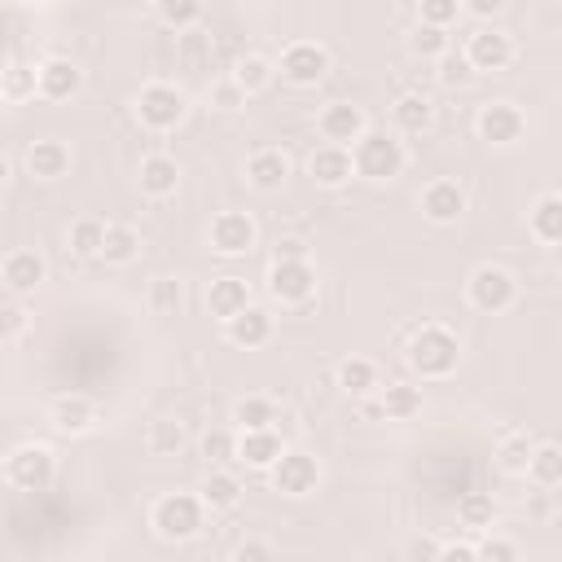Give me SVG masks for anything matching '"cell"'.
Here are the masks:
<instances>
[{
	"label": "cell",
	"instance_id": "cell-1",
	"mask_svg": "<svg viewBox=\"0 0 562 562\" xmlns=\"http://www.w3.org/2000/svg\"><path fill=\"white\" fill-rule=\"evenodd\" d=\"M404 364L422 378V382H439V378H452L457 364H461V342L448 325H413L404 334Z\"/></svg>",
	"mask_w": 562,
	"mask_h": 562
},
{
	"label": "cell",
	"instance_id": "cell-2",
	"mask_svg": "<svg viewBox=\"0 0 562 562\" xmlns=\"http://www.w3.org/2000/svg\"><path fill=\"white\" fill-rule=\"evenodd\" d=\"M347 149H351V171L360 180H373V184L395 180L404 171V162H408L404 140L395 132H386V127H364Z\"/></svg>",
	"mask_w": 562,
	"mask_h": 562
},
{
	"label": "cell",
	"instance_id": "cell-3",
	"mask_svg": "<svg viewBox=\"0 0 562 562\" xmlns=\"http://www.w3.org/2000/svg\"><path fill=\"white\" fill-rule=\"evenodd\" d=\"M149 527L162 536V540H193L202 527H206V505L202 496L193 492H167L149 505Z\"/></svg>",
	"mask_w": 562,
	"mask_h": 562
},
{
	"label": "cell",
	"instance_id": "cell-4",
	"mask_svg": "<svg viewBox=\"0 0 562 562\" xmlns=\"http://www.w3.org/2000/svg\"><path fill=\"white\" fill-rule=\"evenodd\" d=\"M465 299L474 312L483 316H501L518 303V277L501 263H479L470 277H465Z\"/></svg>",
	"mask_w": 562,
	"mask_h": 562
},
{
	"label": "cell",
	"instance_id": "cell-5",
	"mask_svg": "<svg viewBox=\"0 0 562 562\" xmlns=\"http://www.w3.org/2000/svg\"><path fill=\"white\" fill-rule=\"evenodd\" d=\"M0 470H4L9 487H18V492H44L57 479V452L48 443H18L13 452H4V465Z\"/></svg>",
	"mask_w": 562,
	"mask_h": 562
},
{
	"label": "cell",
	"instance_id": "cell-6",
	"mask_svg": "<svg viewBox=\"0 0 562 562\" xmlns=\"http://www.w3.org/2000/svg\"><path fill=\"white\" fill-rule=\"evenodd\" d=\"M272 70L290 83V88H316L329 75V48L316 40H290L281 48V57L272 61Z\"/></svg>",
	"mask_w": 562,
	"mask_h": 562
},
{
	"label": "cell",
	"instance_id": "cell-7",
	"mask_svg": "<svg viewBox=\"0 0 562 562\" xmlns=\"http://www.w3.org/2000/svg\"><path fill=\"white\" fill-rule=\"evenodd\" d=\"M189 114V97L176 83H145L136 92V119L149 132H176Z\"/></svg>",
	"mask_w": 562,
	"mask_h": 562
},
{
	"label": "cell",
	"instance_id": "cell-8",
	"mask_svg": "<svg viewBox=\"0 0 562 562\" xmlns=\"http://www.w3.org/2000/svg\"><path fill=\"white\" fill-rule=\"evenodd\" d=\"M263 281H268L272 303H281V307H303L316 299V268L307 255L303 259H272Z\"/></svg>",
	"mask_w": 562,
	"mask_h": 562
},
{
	"label": "cell",
	"instance_id": "cell-9",
	"mask_svg": "<svg viewBox=\"0 0 562 562\" xmlns=\"http://www.w3.org/2000/svg\"><path fill=\"white\" fill-rule=\"evenodd\" d=\"M255 241H259V224H255L250 211H220V215H211L206 246H211L215 255H224V259H241V255L255 250Z\"/></svg>",
	"mask_w": 562,
	"mask_h": 562
},
{
	"label": "cell",
	"instance_id": "cell-10",
	"mask_svg": "<svg viewBox=\"0 0 562 562\" xmlns=\"http://www.w3.org/2000/svg\"><path fill=\"white\" fill-rule=\"evenodd\" d=\"M268 483H272V492H281V496H312L316 483H321V461H316L312 452H303V448H285V452L268 465Z\"/></svg>",
	"mask_w": 562,
	"mask_h": 562
},
{
	"label": "cell",
	"instance_id": "cell-11",
	"mask_svg": "<svg viewBox=\"0 0 562 562\" xmlns=\"http://www.w3.org/2000/svg\"><path fill=\"white\" fill-rule=\"evenodd\" d=\"M474 132L487 145H514L527 132V119H522V110L514 101H487L479 110V119H474Z\"/></svg>",
	"mask_w": 562,
	"mask_h": 562
},
{
	"label": "cell",
	"instance_id": "cell-12",
	"mask_svg": "<svg viewBox=\"0 0 562 562\" xmlns=\"http://www.w3.org/2000/svg\"><path fill=\"white\" fill-rule=\"evenodd\" d=\"M44 277H48V263H44V255L40 250H9L4 259H0V281H4V290L9 294H18V299H26V294H35L40 285H44Z\"/></svg>",
	"mask_w": 562,
	"mask_h": 562
},
{
	"label": "cell",
	"instance_id": "cell-13",
	"mask_svg": "<svg viewBox=\"0 0 562 562\" xmlns=\"http://www.w3.org/2000/svg\"><path fill=\"white\" fill-rule=\"evenodd\" d=\"M465 61H470V70L479 75V70H505L509 61H514V40L505 35V31H496V26H479L470 40H465Z\"/></svg>",
	"mask_w": 562,
	"mask_h": 562
},
{
	"label": "cell",
	"instance_id": "cell-14",
	"mask_svg": "<svg viewBox=\"0 0 562 562\" xmlns=\"http://www.w3.org/2000/svg\"><path fill=\"white\" fill-rule=\"evenodd\" d=\"M83 88V70L70 57H48L35 66V97L44 101H70Z\"/></svg>",
	"mask_w": 562,
	"mask_h": 562
},
{
	"label": "cell",
	"instance_id": "cell-15",
	"mask_svg": "<svg viewBox=\"0 0 562 562\" xmlns=\"http://www.w3.org/2000/svg\"><path fill=\"white\" fill-rule=\"evenodd\" d=\"M97 422H101V413H97V404H92L88 395H57V400L48 404V426H53L57 435L79 439V435H92Z\"/></svg>",
	"mask_w": 562,
	"mask_h": 562
},
{
	"label": "cell",
	"instance_id": "cell-16",
	"mask_svg": "<svg viewBox=\"0 0 562 562\" xmlns=\"http://www.w3.org/2000/svg\"><path fill=\"white\" fill-rule=\"evenodd\" d=\"M224 338H228L233 347H241V351L268 347V342H272V312H268V307L246 303L241 312H233V316L224 321Z\"/></svg>",
	"mask_w": 562,
	"mask_h": 562
},
{
	"label": "cell",
	"instance_id": "cell-17",
	"mask_svg": "<svg viewBox=\"0 0 562 562\" xmlns=\"http://www.w3.org/2000/svg\"><path fill=\"white\" fill-rule=\"evenodd\" d=\"M369 127L364 110L356 101H329L321 114H316V132L329 140V145H351L360 132Z\"/></svg>",
	"mask_w": 562,
	"mask_h": 562
},
{
	"label": "cell",
	"instance_id": "cell-18",
	"mask_svg": "<svg viewBox=\"0 0 562 562\" xmlns=\"http://www.w3.org/2000/svg\"><path fill=\"white\" fill-rule=\"evenodd\" d=\"M241 176H246V184L255 189V193H277L285 180H290V154L285 149H255L250 158H246V167H241Z\"/></svg>",
	"mask_w": 562,
	"mask_h": 562
},
{
	"label": "cell",
	"instance_id": "cell-19",
	"mask_svg": "<svg viewBox=\"0 0 562 562\" xmlns=\"http://www.w3.org/2000/svg\"><path fill=\"white\" fill-rule=\"evenodd\" d=\"M417 202H422V215H426L430 224H457L461 211H465V189H461L457 180L439 176V180H430V184L422 189Z\"/></svg>",
	"mask_w": 562,
	"mask_h": 562
},
{
	"label": "cell",
	"instance_id": "cell-20",
	"mask_svg": "<svg viewBox=\"0 0 562 562\" xmlns=\"http://www.w3.org/2000/svg\"><path fill=\"white\" fill-rule=\"evenodd\" d=\"M136 184H140L145 198L162 202V198H171L180 189V162L171 154H145L140 167H136Z\"/></svg>",
	"mask_w": 562,
	"mask_h": 562
},
{
	"label": "cell",
	"instance_id": "cell-21",
	"mask_svg": "<svg viewBox=\"0 0 562 562\" xmlns=\"http://www.w3.org/2000/svg\"><path fill=\"white\" fill-rule=\"evenodd\" d=\"M307 176L321 184V189H342L356 171H351V149L347 145H321V149H312V158H307Z\"/></svg>",
	"mask_w": 562,
	"mask_h": 562
},
{
	"label": "cell",
	"instance_id": "cell-22",
	"mask_svg": "<svg viewBox=\"0 0 562 562\" xmlns=\"http://www.w3.org/2000/svg\"><path fill=\"white\" fill-rule=\"evenodd\" d=\"M378 408H382V422H413L422 413V386L404 382V378H391V382H378Z\"/></svg>",
	"mask_w": 562,
	"mask_h": 562
},
{
	"label": "cell",
	"instance_id": "cell-23",
	"mask_svg": "<svg viewBox=\"0 0 562 562\" xmlns=\"http://www.w3.org/2000/svg\"><path fill=\"white\" fill-rule=\"evenodd\" d=\"M281 452H285L281 435H277L272 426H259V430H241V435H237L233 461H241V465H250V470H268Z\"/></svg>",
	"mask_w": 562,
	"mask_h": 562
},
{
	"label": "cell",
	"instance_id": "cell-24",
	"mask_svg": "<svg viewBox=\"0 0 562 562\" xmlns=\"http://www.w3.org/2000/svg\"><path fill=\"white\" fill-rule=\"evenodd\" d=\"M26 171H31L35 180H61V176L70 171V145H66V140H53V136L35 140V145L26 149Z\"/></svg>",
	"mask_w": 562,
	"mask_h": 562
},
{
	"label": "cell",
	"instance_id": "cell-25",
	"mask_svg": "<svg viewBox=\"0 0 562 562\" xmlns=\"http://www.w3.org/2000/svg\"><path fill=\"white\" fill-rule=\"evenodd\" d=\"M250 303V285L241 281V277H233V272H224V277H215L211 285H206V312L215 316V321H228L233 312H241Z\"/></svg>",
	"mask_w": 562,
	"mask_h": 562
},
{
	"label": "cell",
	"instance_id": "cell-26",
	"mask_svg": "<svg viewBox=\"0 0 562 562\" xmlns=\"http://www.w3.org/2000/svg\"><path fill=\"white\" fill-rule=\"evenodd\" d=\"M430 119H435V105H430L426 92H400V97L391 101V123H395V132H404V136L426 132Z\"/></svg>",
	"mask_w": 562,
	"mask_h": 562
},
{
	"label": "cell",
	"instance_id": "cell-27",
	"mask_svg": "<svg viewBox=\"0 0 562 562\" xmlns=\"http://www.w3.org/2000/svg\"><path fill=\"white\" fill-rule=\"evenodd\" d=\"M527 233L540 246H558L562 241V198L558 193H540L536 206L527 211Z\"/></svg>",
	"mask_w": 562,
	"mask_h": 562
},
{
	"label": "cell",
	"instance_id": "cell-28",
	"mask_svg": "<svg viewBox=\"0 0 562 562\" xmlns=\"http://www.w3.org/2000/svg\"><path fill=\"white\" fill-rule=\"evenodd\" d=\"M334 382H338V391H342V395L360 400V395L378 391V382H382V378H378V364H373L369 356H347V360H338Z\"/></svg>",
	"mask_w": 562,
	"mask_h": 562
},
{
	"label": "cell",
	"instance_id": "cell-29",
	"mask_svg": "<svg viewBox=\"0 0 562 562\" xmlns=\"http://www.w3.org/2000/svg\"><path fill=\"white\" fill-rule=\"evenodd\" d=\"M140 255V233L132 224H105V237H101V255L110 268H127L132 259Z\"/></svg>",
	"mask_w": 562,
	"mask_h": 562
},
{
	"label": "cell",
	"instance_id": "cell-30",
	"mask_svg": "<svg viewBox=\"0 0 562 562\" xmlns=\"http://www.w3.org/2000/svg\"><path fill=\"white\" fill-rule=\"evenodd\" d=\"M522 479H531L536 487H558L562 483V448L553 439L531 443V457H527V474Z\"/></svg>",
	"mask_w": 562,
	"mask_h": 562
},
{
	"label": "cell",
	"instance_id": "cell-31",
	"mask_svg": "<svg viewBox=\"0 0 562 562\" xmlns=\"http://www.w3.org/2000/svg\"><path fill=\"white\" fill-rule=\"evenodd\" d=\"M531 435L527 430H505L501 443H496V470L509 474V479H522L527 474V457H531Z\"/></svg>",
	"mask_w": 562,
	"mask_h": 562
},
{
	"label": "cell",
	"instance_id": "cell-32",
	"mask_svg": "<svg viewBox=\"0 0 562 562\" xmlns=\"http://www.w3.org/2000/svg\"><path fill=\"white\" fill-rule=\"evenodd\" d=\"M198 496H202V505H206L211 514H224V509H233V505L241 501V479L228 474V470H211Z\"/></svg>",
	"mask_w": 562,
	"mask_h": 562
},
{
	"label": "cell",
	"instance_id": "cell-33",
	"mask_svg": "<svg viewBox=\"0 0 562 562\" xmlns=\"http://www.w3.org/2000/svg\"><path fill=\"white\" fill-rule=\"evenodd\" d=\"M145 303H149L154 316H176L184 307V281L171 277V272H158L149 281V290H145Z\"/></svg>",
	"mask_w": 562,
	"mask_h": 562
},
{
	"label": "cell",
	"instance_id": "cell-34",
	"mask_svg": "<svg viewBox=\"0 0 562 562\" xmlns=\"http://www.w3.org/2000/svg\"><path fill=\"white\" fill-rule=\"evenodd\" d=\"M457 522L465 531H487L496 522V501L492 492H461L457 496Z\"/></svg>",
	"mask_w": 562,
	"mask_h": 562
},
{
	"label": "cell",
	"instance_id": "cell-35",
	"mask_svg": "<svg viewBox=\"0 0 562 562\" xmlns=\"http://www.w3.org/2000/svg\"><path fill=\"white\" fill-rule=\"evenodd\" d=\"M277 417H281V408H277V400H268V395H241V400L233 404L237 430H259V426H272Z\"/></svg>",
	"mask_w": 562,
	"mask_h": 562
},
{
	"label": "cell",
	"instance_id": "cell-36",
	"mask_svg": "<svg viewBox=\"0 0 562 562\" xmlns=\"http://www.w3.org/2000/svg\"><path fill=\"white\" fill-rule=\"evenodd\" d=\"M184 422L180 417H154L149 422V435H145V443H149V452L154 457H176L180 448H184Z\"/></svg>",
	"mask_w": 562,
	"mask_h": 562
},
{
	"label": "cell",
	"instance_id": "cell-37",
	"mask_svg": "<svg viewBox=\"0 0 562 562\" xmlns=\"http://www.w3.org/2000/svg\"><path fill=\"white\" fill-rule=\"evenodd\" d=\"M272 61L268 57H259V53H246L237 66H233V83L246 92V97H255V92H263L268 83H272Z\"/></svg>",
	"mask_w": 562,
	"mask_h": 562
},
{
	"label": "cell",
	"instance_id": "cell-38",
	"mask_svg": "<svg viewBox=\"0 0 562 562\" xmlns=\"http://www.w3.org/2000/svg\"><path fill=\"white\" fill-rule=\"evenodd\" d=\"M101 237H105V220H97V215H79L70 224V233H66V241H70V250L79 259H97L101 255Z\"/></svg>",
	"mask_w": 562,
	"mask_h": 562
},
{
	"label": "cell",
	"instance_id": "cell-39",
	"mask_svg": "<svg viewBox=\"0 0 562 562\" xmlns=\"http://www.w3.org/2000/svg\"><path fill=\"white\" fill-rule=\"evenodd\" d=\"M154 9L171 31H193L206 13V0H154Z\"/></svg>",
	"mask_w": 562,
	"mask_h": 562
},
{
	"label": "cell",
	"instance_id": "cell-40",
	"mask_svg": "<svg viewBox=\"0 0 562 562\" xmlns=\"http://www.w3.org/2000/svg\"><path fill=\"white\" fill-rule=\"evenodd\" d=\"M435 79L443 83V88H465L470 79H474V70H470V61H465V53L461 48H443L439 57H435Z\"/></svg>",
	"mask_w": 562,
	"mask_h": 562
},
{
	"label": "cell",
	"instance_id": "cell-41",
	"mask_svg": "<svg viewBox=\"0 0 562 562\" xmlns=\"http://www.w3.org/2000/svg\"><path fill=\"white\" fill-rule=\"evenodd\" d=\"M448 44H452V40H448V31H443V26L417 22V26L408 31V53H413V57H426V61H435V57H439Z\"/></svg>",
	"mask_w": 562,
	"mask_h": 562
},
{
	"label": "cell",
	"instance_id": "cell-42",
	"mask_svg": "<svg viewBox=\"0 0 562 562\" xmlns=\"http://www.w3.org/2000/svg\"><path fill=\"white\" fill-rule=\"evenodd\" d=\"M0 97H9V101H31V97H35V66H26V61L4 66V75H0Z\"/></svg>",
	"mask_w": 562,
	"mask_h": 562
},
{
	"label": "cell",
	"instance_id": "cell-43",
	"mask_svg": "<svg viewBox=\"0 0 562 562\" xmlns=\"http://www.w3.org/2000/svg\"><path fill=\"white\" fill-rule=\"evenodd\" d=\"M461 18V0H417V22H430V26H457Z\"/></svg>",
	"mask_w": 562,
	"mask_h": 562
},
{
	"label": "cell",
	"instance_id": "cell-44",
	"mask_svg": "<svg viewBox=\"0 0 562 562\" xmlns=\"http://www.w3.org/2000/svg\"><path fill=\"white\" fill-rule=\"evenodd\" d=\"M233 452H237V435H233V430H206V435H202V457H206L211 465H228Z\"/></svg>",
	"mask_w": 562,
	"mask_h": 562
},
{
	"label": "cell",
	"instance_id": "cell-45",
	"mask_svg": "<svg viewBox=\"0 0 562 562\" xmlns=\"http://www.w3.org/2000/svg\"><path fill=\"white\" fill-rule=\"evenodd\" d=\"M31 329V312L22 303H0V342H18Z\"/></svg>",
	"mask_w": 562,
	"mask_h": 562
},
{
	"label": "cell",
	"instance_id": "cell-46",
	"mask_svg": "<svg viewBox=\"0 0 562 562\" xmlns=\"http://www.w3.org/2000/svg\"><path fill=\"white\" fill-rule=\"evenodd\" d=\"M211 105L215 110H241L246 105V92L233 83V75H224V79L211 83Z\"/></svg>",
	"mask_w": 562,
	"mask_h": 562
},
{
	"label": "cell",
	"instance_id": "cell-47",
	"mask_svg": "<svg viewBox=\"0 0 562 562\" xmlns=\"http://www.w3.org/2000/svg\"><path fill=\"white\" fill-rule=\"evenodd\" d=\"M474 558H487V562H514L518 558V544L514 540H501V536H487L474 544Z\"/></svg>",
	"mask_w": 562,
	"mask_h": 562
},
{
	"label": "cell",
	"instance_id": "cell-48",
	"mask_svg": "<svg viewBox=\"0 0 562 562\" xmlns=\"http://www.w3.org/2000/svg\"><path fill=\"white\" fill-rule=\"evenodd\" d=\"M259 558H272V544H263V540H241V544H233V562H259Z\"/></svg>",
	"mask_w": 562,
	"mask_h": 562
},
{
	"label": "cell",
	"instance_id": "cell-49",
	"mask_svg": "<svg viewBox=\"0 0 562 562\" xmlns=\"http://www.w3.org/2000/svg\"><path fill=\"white\" fill-rule=\"evenodd\" d=\"M501 9H505V0H461V13H470L479 22H492Z\"/></svg>",
	"mask_w": 562,
	"mask_h": 562
},
{
	"label": "cell",
	"instance_id": "cell-50",
	"mask_svg": "<svg viewBox=\"0 0 562 562\" xmlns=\"http://www.w3.org/2000/svg\"><path fill=\"white\" fill-rule=\"evenodd\" d=\"M303 255H307V246L299 237H281L277 241V259H303Z\"/></svg>",
	"mask_w": 562,
	"mask_h": 562
},
{
	"label": "cell",
	"instance_id": "cell-51",
	"mask_svg": "<svg viewBox=\"0 0 562 562\" xmlns=\"http://www.w3.org/2000/svg\"><path fill=\"white\" fill-rule=\"evenodd\" d=\"M439 558H457V562H479V558H474V544H457V540H452V544H439Z\"/></svg>",
	"mask_w": 562,
	"mask_h": 562
},
{
	"label": "cell",
	"instance_id": "cell-52",
	"mask_svg": "<svg viewBox=\"0 0 562 562\" xmlns=\"http://www.w3.org/2000/svg\"><path fill=\"white\" fill-rule=\"evenodd\" d=\"M408 553H413V558H439V544H435V540H413Z\"/></svg>",
	"mask_w": 562,
	"mask_h": 562
},
{
	"label": "cell",
	"instance_id": "cell-53",
	"mask_svg": "<svg viewBox=\"0 0 562 562\" xmlns=\"http://www.w3.org/2000/svg\"><path fill=\"white\" fill-rule=\"evenodd\" d=\"M4 180H9V158L0 154V189H4Z\"/></svg>",
	"mask_w": 562,
	"mask_h": 562
},
{
	"label": "cell",
	"instance_id": "cell-54",
	"mask_svg": "<svg viewBox=\"0 0 562 562\" xmlns=\"http://www.w3.org/2000/svg\"><path fill=\"white\" fill-rule=\"evenodd\" d=\"M0 465H4V452H0Z\"/></svg>",
	"mask_w": 562,
	"mask_h": 562
},
{
	"label": "cell",
	"instance_id": "cell-55",
	"mask_svg": "<svg viewBox=\"0 0 562 562\" xmlns=\"http://www.w3.org/2000/svg\"><path fill=\"white\" fill-rule=\"evenodd\" d=\"M0 75H4V66H0Z\"/></svg>",
	"mask_w": 562,
	"mask_h": 562
}]
</instances>
